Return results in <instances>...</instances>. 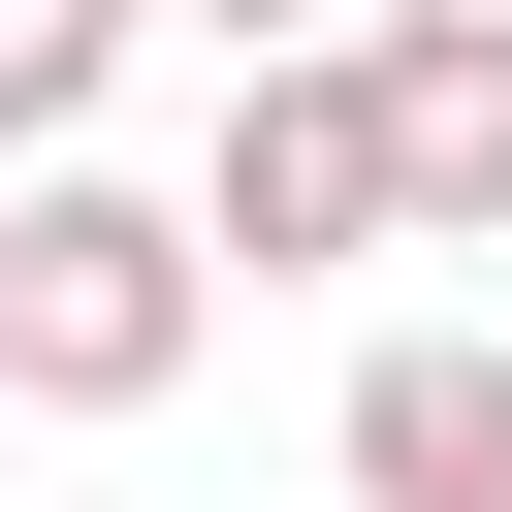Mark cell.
<instances>
[{"label":"cell","instance_id":"6da1fadb","mask_svg":"<svg viewBox=\"0 0 512 512\" xmlns=\"http://www.w3.org/2000/svg\"><path fill=\"white\" fill-rule=\"evenodd\" d=\"M192 320H224L192 192H96V160H32V192H0V416H160V384H192Z\"/></svg>","mask_w":512,"mask_h":512},{"label":"cell","instance_id":"277c9868","mask_svg":"<svg viewBox=\"0 0 512 512\" xmlns=\"http://www.w3.org/2000/svg\"><path fill=\"white\" fill-rule=\"evenodd\" d=\"M352 512H512V352L480 320H384L352 352Z\"/></svg>","mask_w":512,"mask_h":512},{"label":"cell","instance_id":"8992f818","mask_svg":"<svg viewBox=\"0 0 512 512\" xmlns=\"http://www.w3.org/2000/svg\"><path fill=\"white\" fill-rule=\"evenodd\" d=\"M192 32H224V64H320V32H384V0H192Z\"/></svg>","mask_w":512,"mask_h":512},{"label":"cell","instance_id":"7a4b0ae2","mask_svg":"<svg viewBox=\"0 0 512 512\" xmlns=\"http://www.w3.org/2000/svg\"><path fill=\"white\" fill-rule=\"evenodd\" d=\"M192 256H256V288H320V256H416V192H384V64H352V32H320V64H224Z\"/></svg>","mask_w":512,"mask_h":512},{"label":"cell","instance_id":"3957f363","mask_svg":"<svg viewBox=\"0 0 512 512\" xmlns=\"http://www.w3.org/2000/svg\"><path fill=\"white\" fill-rule=\"evenodd\" d=\"M352 64H384V192H416V256H512V0H384Z\"/></svg>","mask_w":512,"mask_h":512},{"label":"cell","instance_id":"5b68a950","mask_svg":"<svg viewBox=\"0 0 512 512\" xmlns=\"http://www.w3.org/2000/svg\"><path fill=\"white\" fill-rule=\"evenodd\" d=\"M128 32H160V0H0V160H64V128L128 96Z\"/></svg>","mask_w":512,"mask_h":512}]
</instances>
